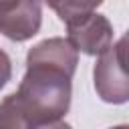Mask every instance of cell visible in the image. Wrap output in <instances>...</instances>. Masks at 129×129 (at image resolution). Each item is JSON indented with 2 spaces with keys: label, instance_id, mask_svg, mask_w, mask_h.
Instances as JSON below:
<instances>
[{
  "label": "cell",
  "instance_id": "obj_1",
  "mask_svg": "<svg viewBox=\"0 0 129 129\" xmlns=\"http://www.w3.org/2000/svg\"><path fill=\"white\" fill-rule=\"evenodd\" d=\"M73 69L26 58L16 93L0 101V129H40L58 123L71 107Z\"/></svg>",
  "mask_w": 129,
  "mask_h": 129
},
{
  "label": "cell",
  "instance_id": "obj_6",
  "mask_svg": "<svg viewBox=\"0 0 129 129\" xmlns=\"http://www.w3.org/2000/svg\"><path fill=\"white\" fill-rule=\"evenodd\" d=\"M40 129H73L69 123H64V121H58V123H50V125H44V127H40Z\"/></svg>",
  "mask_w": 129,
  "mask_h": 129
},
{
  "label": "cell",
  "instance_id": "obj_3",
  "mask_svg": "<svg viewBox=\"0 0 129 129\" xmlns=\"http://www.w3.org/2000/svg\"><path fill=\"white\" fill-rule=\"evenodd\" d=\"M99 6L67 20V40L77 52L91 56L103 54L113 44V24L107 16L97 12Z\"/></svg>",
  "mask_w": 129,
  "mask_h": 129
},
{
  "label": "cell",
  "instance_id": "obj_5",
  "mask_svg": "<svg viewBox=\"0 0 129 129\" xmlns=\"http://www.w3.org/2000/svg\"><path fill=\"white\" fill-rule=\"evenodd\" d=\"M12 77V60L6 54V50L0 48V89H4V85L10 81Z\"/></svg>",
  "mask_w": 129,
  "mask_h": 129
},
{
  "label": "cell",
  "instance_id": "obj_7",
  "mask_svg": "<svg viewBox=\"0 0 129 129\" xmlns=\"http://www.w3.org/2000/svg\"><path fill=\"white\" fill-rule=\"evenodd\" d=\"M111 129H129L127 125H115V127H111Z\"/></svg>",
  "mask_w": 129,
  "mask_h": 129
},
{
  "label": "cell",
  "instance_id": "obj_2",
  "mask_svg": "<svg viewBox=\"0 0 129 129\" xmlns=\"http://www.w3.org/2000/svg\"><path fill=\"white\" fill-rule=\"evenodd\" d=\"M125 48H127V36H121L103 54H99L97 64L93 69L95 91L105 103L121 105V103H127V99H129Z\"/></svg>",
  "mask_w": 129,
  "mask_h": 129
},
{
  "label": "cell",
  "instance_id": "obj_4",
  "mask_svg": "<svg viewBox=\"0 0 129 129\" xmlns=\"http://www.w3.org/2000/svg\"><path fill=\"white\" fill-rule=\"evenodd\" d=\"M42 24V4L32 0L0 2V34L14 42L32 38Z\"/></svg>",
  "mask_w": 129,
  "mask_h": 129
}]
</instances>
